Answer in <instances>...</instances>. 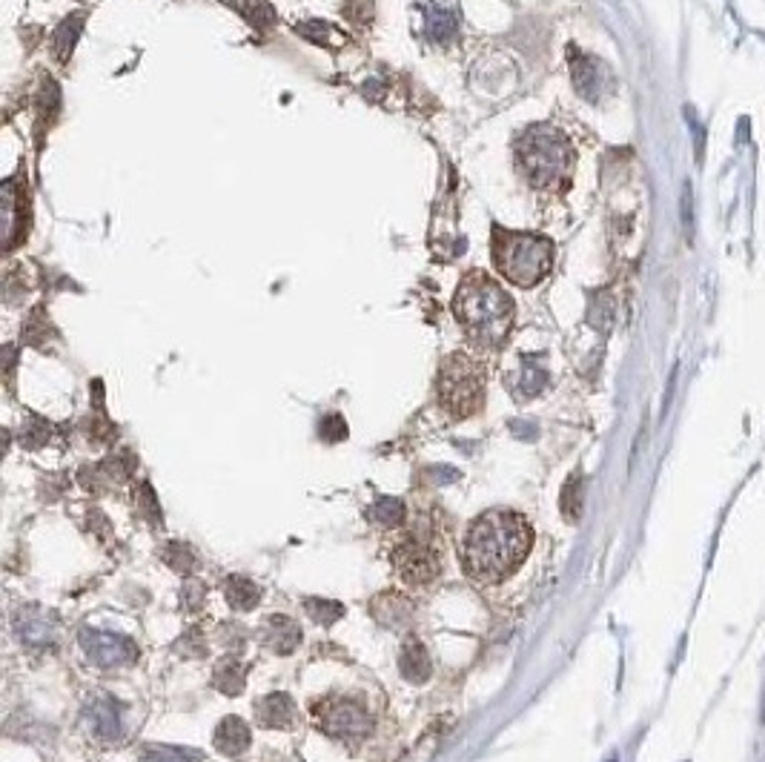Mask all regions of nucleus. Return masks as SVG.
I'll return each instance as SVG.
<instances>
[{"mask_svg":"<svg viewBox=\"0 0 765 762\" xmlns=\"http://www.w3.org/2000/svg\"><path fill=\"white\" fill-rule=\"evenodd\" d=\"M250 742H253L250 725H247V720L235 717V714L218 722V728H215L213 734V745L224 757H241L250 748Z\"/></svg>","mask_w":765,"mask_h":762,"instance_id":"13","label":"nucleus"},{"mask_svg":"<svg viewBox=\"0 0 765 762\" xmlns=\"http://www.w3.org/2000/svg\"><path fill=\"white\" fill-rule=\"evenodd\" d=\"M319 436L324 439V442H330V445L344 442V439H347V422L341 419L339 413H330V416H324V419H321Z\"/></svg>","mask_w":765,"mask_h":762,"instance_id":"30","label":"nucleus"},{"mask_svg":"<svg viewBox=\"0 0 765 762\" xmlns=\"http://www.w3.org/2000/svg\"><path fill=\"white\" fill-rule=\"evenodd\" d=\"M439 742H442V728H430L425 737L419 740V745L399 762H427L433 757V751L439 748Z\"/></svg>","mask_w":765,"mask_h":762,"instance_id":"28","label":"nucleus"},{"mask_svg":"<svg viewBox=\"0 0 765 762\" xmlns=\"http://www.w3.org/2000/svg\"><path fill=\"white\" fill-rule=\"evenodd\" d=\"M84 15H72V18H66L58 29H55V35H52V52H55V58L66 64L69 58H72V52H75V43L81 38V32H84Z\"/></svg>","mask_w":765,"mask_h":762,"instance_id":"19","label":"nucleus"},{"mask_svg":"<svg viewBox=\"0 0 765 762\" xmlns=\"http://www.w3.org/2000/svg\"><path fill=\"white\" fill-rule=\"evenodd\" d=\"M370 519L373 522H379L382 528H399L404 522V516H407V508H404V502L399 496H379L373 505H370Z\"/></svg>","mask_w":765,"mask_h":762,"instance_id":"22","label":"nucleus"},{"mask_svg":"<svg viewBox=\"0 0 765 762\" xmlns=\"http://www.w3.org/2000/svg\"><path fill=\"white\" fill-rule=\"evenodd\" d=\"M181 596H184V602H187V608H190V611H198V608H201V602H204V585H201L198 579H187Z\"/></svg>","mask_w":765,"mask_h":762,"instance_id":"33","label":"nucleus"},{"mask_svg":"<svg viewBox=\"0 0 765 762\" xmlns=\"http://www.w3.org/2000/svg\"><path fill=\"white\" fill-rule=\"evenodd\" d=\"M49 436H52V424L49 422H43V419H38V416H29V422H26V427H23V433H21V442L26 447H41L49 442Z\"/></svg>","mask_w":765,"mask_h":762,"instance_id":"27","label":"nucleus"},{"mask_svg":"<svg viewBox=\"0 0 765 762\" xmlns=\"http://www.w3.org/2000/svg\"><path fill=\"white\" fill-rule=\"evenodd\" d=\"M81 648H84L86 657L101 668H121V665H132L138 659V645L132 639L121 634H109V631L84 628L81 631Z\"/></svg>","mask_w":765,"mask_h":762,"instance_id":"9","label":"nucleus"},{"mask_svg":"<svg viewBox=\"0 0 765 762\" xmlns=\"http://www.w3.org/2000/svg\"><path fill=\"white\" fill-rule=\"evenodd\" d=\"M390 559H393L396 576L402 579L404 585H413V588H425L442 573L439 553L427 548L425 542H402Z\"/></svg>","mask_w":765,"mask_h":762,"instance_id":"7","label":"nucleus"},{"mask_svg":"<svg viewBox=\"0 0 765 762\" xmlns=\"http://www.w3.org/2000/svg\"><path fill=\"white\" fill-rule=\"evenodd\" d=\"M296 35H301L304 41L316 43V46H341V43H347V35H341L339 29L327 21L296 23Z\"/></svg>","mask_w":765,"mask_h":762,"instance_id":"21","label":"nucleus"},{"mask_svg":"<svg viewBox=\"0 0 765 762\" xmlns=\"http://www.w3.org/2000/svg\"><path fill=\"white\" fill-rule=\"evenodd\" d=\"M370 614L384 628H402L413 616V602L402 593H379L370 602Z\"/></svg>","mask_w":765,"mask_h":762,"instance_id":"14","label":"nucleus"},{"mask_svg":"<svg viewBox=\"0 0 765 762\" xmlns=\"http://www.w3.org/2000/svg\"><path fill=\"white\" fill-rule=\"evenodd\" d=\"M227 6H233L235 12L258 32H267L278 21L276 6L270 0H227Z\"/></svg>","mask_w":765,"mask_h":762,"instance_id":"17","label":"nucleus"},{"mask_svg":"<svg viewBox=\"0 0 765 762\" xmlns=\"http://www.w3.org/2000/svg\"><path fill=\"white\" fill-rule=\"evenodd\" d=\"M144 762H187L178 751H170V748H158V751H149Z\"/></svg>","mask_w":765,"mask_h":762,"instance_id":"34","label":"nucleus"},{"mask_svg":"<svg viewBox=\"0 0 765 762\" xmlns=\"http://www.w3.org/2000/svg\"><path fill=\"white\" fill-rule=\"evenodd\" d=\"M453 310L470 341L479 347H499L513 327V301L493 278L482 273H470L459 284Z\"/></svg>","mask_w":765,"mask_h":762,"instance_id":"2","label":"nucleus"},{"mask_svg":"<svg viewBox=\"0 0 765 762\" xmlns=\"http://www.w3.org/2000/svg\"><path fill=\"white\" fill-rule=\"evenodd\" d=\"M427 38L436 43L456 41L459 35V12L456 9H433L427 15Z\"/></svg>","mask_w":765,"mask_h":762,"instance_id":"20","label":"nucleus"},{"mask_svg":"<svg viewBox=\"0 0 765 762\" xmlns=\"http://www.w3.org/2000/svg\"><path fill=\"white\" fill-rule=\"evenodd\" d=\"M531 548V522L516 510L493 508L470 522L462 545V565L473 582L496 585L522 568Z\"/></svg>","mask_w":765,"mask_h":762,"instance_id":"1","label":"nucleus"},{"mask_svg":"<svg viewBox=\"0 0 765 762\" xmlns=\"http://www.w3.org/2000/svg\"><path fill=\"white\" fill-rule=\"evenodd\" d=\"M614 762H617V760H614Z\"/></svg>","mask_w":765,"mask_h":762,"instance_id":"37","label":"nucleus"},{"mask_svg":"<svg viewBox=\"0 0 765 762\" xmlns=\"http://www.w3.org/2000/svg\"><path fill=\"white\" fill-rule=\"evenodd\" d=\"M304 611L310 614L313 622H319V625H333V622H339L341 616H344V605H341V602H333V599L310 596V599L304 602Z\"/></svg>","mask_w":765,"mask_h":762,"instance_id":"24","label":"nucleus"},{"mask_svg":"<svg viewBox=\"0 0 765 762\" xmlns=\"http://www.w3.org/2000/svg\"><path fill=\"white\" fill-rule=\"evenodd\" d=\"M516 158L533 187L551 190L556 184L568 181L574 167V147L556 129L531 127L516 141Z\"/></svg>","mask_w":765,"mask_h":762,"instance_id":"3","label":"nucleus"},{"mask_svg":"<svg viewBox=\"0 0 765 762\" xmlns=\"http://www.w3.org/2000/svg\"><path fill=\"white\" fill-rule=\"evenodd\" d=\"M399 671L407 682L413 685H425L430 674H433V665H430V654H427L425 642L410 636L402 645V654H399Z\"/></svg>","mask_w":765,"mask_h":762,"instance_id":"15","label":"nucleus"},{"mask_svg":"<svg viewBox=\"0 0 765 762\" xmlns=\"http://www.w3.org/2000/svg\"><path fill=\"white\" fill-rule=\"evenodd\" d=\"M611 321H614V298L602 293V296H596L594 307H591V324L599 330H608Z\"/></svg>","mask_w":765,"mask_h":762,"instance_id":"31","label":"nucleus"},{"mask_svg":"<svg viewBox=\"0 0 765 762\" xmlns=\"http://www.w3.org/2000/svg\"><path fill=\"white\" fill-rule=\"evenodd\" d=\"M213 688H218L224 697H241L247 688V668L233 657H224L215 665Z\"/></svg>","mask_w":765,"mask_h":762,"instance_id":"16","label":"nucleus"},{"mask_svg":"<svg viewBox=\"0 0 765 762\" xmlns=\"http://www.w3.org/2000/svg\"><path fill=\"white\" fill-rule=\"evenodd\" d=\"M0 212H3V247L12 250L18 241L26 238V227H23V190L18 187V181H6L3 184V195H0Z\"/></svg>","mask_w":765,"mask_h":762,"instance_id":"10","label":"nucleus"},{"mask_svg":"<svg viewBox=\"0 0 765 762\" xmlns=\"http://www.w3.org/2000/svg\"><path fill=\"white\" fill-rule=\"evenodd\" d=\"M49 336H52L49 318H43V310H35V313L29 316L26 330H23V341H26V344H32V347H43Z\"/></svg>","mask_w":765,"mask_h":762,"instance_id":"26","label":"nucleus"},{"mask_svg":"<svg viewBox=\"0 0 765 762\" xmlns=\"http://www.w3.org/2000/svg\"><path fill=\"white\" fill-rule=\"evenodd\" d=\"M261 639H264V645H267L273 654L287 657V654H293L298 645H301V628H298L290 616L273 614L264 619V634H261Z\"/></svg>","mask_w":765,"mask_h":762,"instance_id":"12","label":"nucleus"},{"mask_svg":"<svg viewBox=\"0 0 765 762\" xmlns=\"http://www.w3.org/2000/svg\"><path fill=\"white\" fill-rule=\"evenodd\" d=\"M571 78H574L576 92H579L585 101H591V104L605 101V98L614 92V75H611V69L602 64L599 58L582 52V49H576V46H571Z\"/></svg>","mask_w":765,"mask_h":762,"instance_id":"8","label":"nucleus"},{"mask_svg":"<svg viewBox=\"0 0 765 762\" xmlns=\"http://www.w3.org/2000/svg\"><path fill=\"white\" fill-rule=\"evenodd\" d=\"M493 261L508 281L519 284V287H536L551 273L553 247L542 235L513 233V230L496 227L493 230Z\"/></svg>","mask_w":765,"mask_h":762,"instance_id":"4","label":"nucleus"},{"mask_svg":"<svg viewBox=\"0 0 765 762\" xmlns=\"http://www.w3.org/2000/svg\"><path fill=\"white\" fill-rule=\"evenodd\" d=\"M559 505H562V516H565L568 522H576V519L582 516V479H579V476L565 482Z\"/></svg>","mask_w":765,"mask_h":762,"instance_id":"25","label":"nucleus"},{"mask_svg":"<svg viewBox=\"0 0 765 762\" xmlns=\"http://www.w3.org/2000/svg\"><path fill=\"white\" fill-rule=\"evenodd\" d=\"M439 402L450 416L468 419L485 404V373L462 353L447 356L439 370Z\"/></svg>","mask_w":765,"mask_h":762,"instance_id":"5","label":"nucleus"},{"mask_svg":"<svg viewBox=\"0 0 765 762\" xmlns=\"http://www.w3.org/2000/svg\"><path fill=\"white\" fill-rule=\"evenodd\" d=\"M161 562L170 565L172 571L181 573V576H190L195 571V553H192L190 545L172 539V542H164L161 545Z\"/></svg>","mask_w":765,"mask_h":762,"instance_id":"23","label":"nucleus"},{"mask_svg":"<svg viewBox=\"0 0 765 762\" xmlns=\"http://www.w3.org/2000/svg\"><path fill=\"white\" fill-rule=\"evenodd\" d=\"M224 596H227L230 608H235V611H253L255 605L261 602V588L255 585L253 579H247V576H227Z\"/></svg>","mask_w":765,"mask_h":762,"instance_id":"18","label":"nucleus"},{"mask_svg":"<svg viewBox=\"0 0 765 762\" xmlns=\"http://www.w3.org/2000/svg\"><path fill=\"white\" fill-rule=\"evenodd\" d=\"M682 221H685V230H691V190L688 187L682 190Z\"/></svg>","mask_w":765,"mask_h":762,"instance_id":"36","label":"nucleus"},{"mask_svg":"<svg viewBox=\"0 0 765 762\" xmlns=\"http://www.w3.org/2000/svg\"><path fill=\"white\" fill-rule=\"evenodd\" d=\"M255 720L264 728H293L298 720V705L284 691L267 694L255 702Z\"/></svg>","mask_w":765,"mask_h":762,"instance_id":"11","label":"nucleus"},{"mask_svg":"<svg viewBox=\"0 0 765 762\" xmlns=\"http://www.w3.org/2000/svg\"><path fill=\"white\" fill-rule=\"evenodd\" d=\"M313 720L330 740L359 745L373 734V717L362 699L347 694H330L313 705Z\"/></svg>","mask_w":765,"mask_h":762,"instance_id":"6","label":"nucleus"},{"mask_svg":"<svg viewBox=\"0 0 765 762\" xmlns=\"http://www.w3.org/2000/svg\"><path fill=\"white\" fill-rule=\"evenodd\" d=\"M135 499H138V510H144V516H147L152 525H161V505H158V499H155V490L149 482H141L138 490H135Z\"/></svg>","mask_w":765,"mask_h":762,"instance_id":"29","label":"nucleus"},{"mask_svg":"<svg viewBox=\"0 0 765 762\" xmlns=\"http://www.w3.org/2000/svg\"><path fill=\"white\" fill-rule=\"evenodd\" d=\"M545 384H548V373H545V370H536V367L528 364V367L522 370V384H519L522 390H519V399H525V396L531 399Z\"/></svg>","mask_w":765,"mask_h":762,"instance_id":"32","label":"nucleus"},{"mask_svg":"<svg viewBox=\"0 0 765 762\" xmlns=\"http://www.w3.org/2000/svg\"><path fill=\"white\" fill-rule=\"evenodd\" d=\"M370 6H373L370 0H362V6H359V9H344V12H347V15H350L356 23H367V18L373 15V9H370Z\"/></svg>","mask_w":765,"mask_h":762,"instance_id":"35","label":"nucleus"}]
</instances>
